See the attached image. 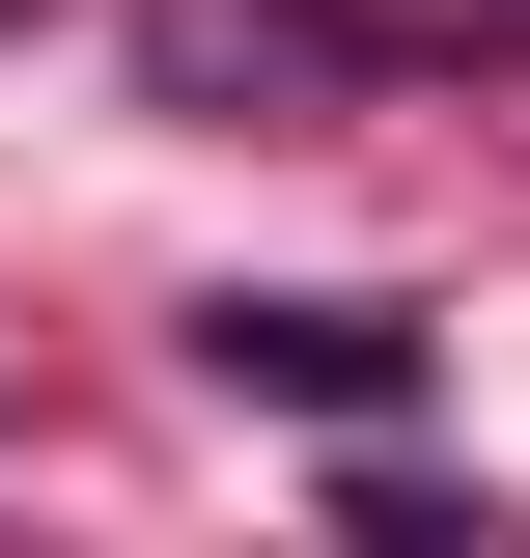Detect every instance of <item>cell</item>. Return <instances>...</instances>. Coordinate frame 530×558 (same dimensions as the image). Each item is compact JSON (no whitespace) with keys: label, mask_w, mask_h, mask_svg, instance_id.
I'll return each mask as SVG.
<instances>
[{"label":"cell","mask_w":530,"mask_h":558,"mask_svg":"<svg viewBox=\"0 0 530 558\" xmlns=\"http://www.w3.org/2000/svg\"><path fill=\"white\" fill-rule=\"evenodd\" d=\"M196 391H279V418H392V391H419V307H335V279H308V307H252V279H224V307H196Z\"/></svg>","instance_id":"1"},{"label":"cell","mask_w":530,"mask_h":558,"mask_svg":"<svg viewBox=\"0 0 530 558\" xmlns=\"http://www.w3.org/2000/svg\"><path fill=\"white\" fill-rule=\"evenodd\" d=\"M392 28H335V0H140V84L168 112H308V84H363Z\"/></svg>","instance_id":"2"}]
</instances>
